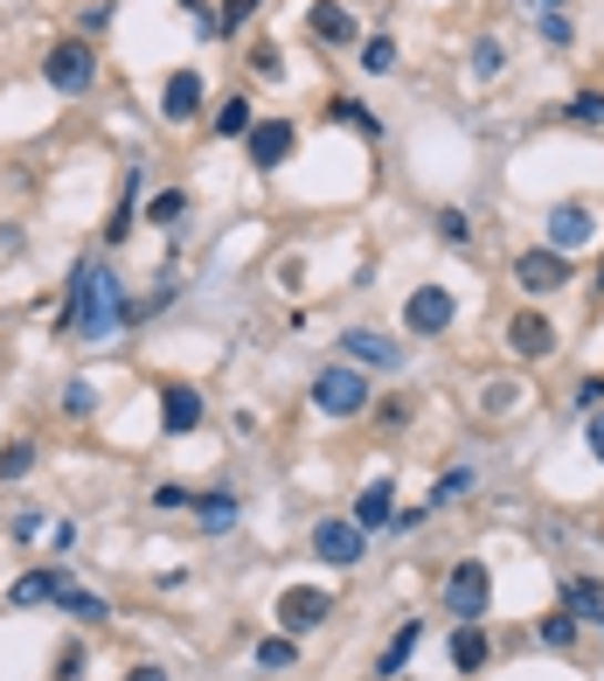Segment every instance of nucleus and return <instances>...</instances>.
<instances>
[{
  "instance_id": "bb28decb",
  "label": "nucleus",
  "mask_w": 604,
  "mask_h": 681,
  "mask_svg": "<svg viewBox=\"0 0 604 681\" xmlns=\"http://www.w3.org/2000/svg\"><path fill=\"white\" fill-rule=\"evenodd\" d=\"M501 70H508V49L493 35H480V42H472V77H501Z\"/></svg>"
},
{
  "instance_id": "c9c22d12",
  "label": "nucleus",
  "mask_w": 604,
  "mask_h": 681,
  "mask_svg": "<svg viewBox=\"0 0 604 681\" xmlns=\"http://www.w3.org/2000/svg\"><path fill=\"white\" fill-rule=\"evenodd\" d=\"M76 674H84V647L70 640V647L57 653V674H49V681H76Z\"/></svg>"
},
{
  "instance_id": "79ce46f5",
  "label": "nucleus",
  "mask_w": 604,
  "mask_h": 681,
  "mask_svg": "<svg viewBox=\"0 0 604 681\" xmlns=\"http://www.w3.org/2000/svg\"><path fill=\"white\" fill-rule=\"evenodd\" d=\"M576 410H604V383H597V376H591L584 389H576Z\"/></svg>"
},
{
  "instance_id": "aec40b11",
  "label": "nucleus",
  "mask_w": 604,
  "mask_h": 681,
  "mask_svg": "<svg viewBox=\"0 0 604 681\" xmlns=\"http://www.w3.org/2000/svg\"><path fill=\"white\" fill-rule=\"evenodd\" d=\"M195 508H202V529L208 536H229L236 529V494H202Z\"/></svg>"
},
{
  "instance_id": "423d86ee",
  "label": "nucleus",
  "mask_w": 604,
  "mask_h": 681,
  "mask_svg": "<svg viewBox=\"0 0 604 681\" xmlns=\"http://www.w3.org/2000/svg\"><path fill=\"white\" fill-rule=\"evenodd\" d=\"M334 619V598L320 591V585H285L278 591V626H285V633H313V626H327Z\"/></svg>"
},
{
  "instance_id": "f03ea898",
  "label": "nucleus",
  "mask_w": 604,
  "mask_h": 681,
  "mask_svg": "<svg viewBox=\"0 0 604 681\" xmlns=\"http://www.w3.org/2000/svg\"><path fill=\"white\" fill-rule=\"evenodd\" d=\"M313 410L320 417H355L369 410V376L355 369V362H334V369L313 376Z\"/></svg>"
},
{
  "instance_id": "dca6fc26",
  "label": "nucleus",
  "mask_w": 604,
  "mask_h": 681,
  "mask_svg": "<svg viewBox=\"0 0 604 681\" xmlns=\"http://www.w3.org/2000/svg\"><path fill=\"white\" fill-rule=\"evenodd\" d=\"M49 606H63L70 619H84V626H98V619H112V606H104L98 591H84V585H70L63 570H57V591H49Z\"/></svg>"
},
{
  "instance_id": "f257e3e1",
  "label": "nucleus",
  "mask_w": 604,
  "mask_h": 681,
  "mask_svg": "<svg viewBox=\"0 0 604 681\" xmlns=\"http://www.w3.org/2000/svg\"><path fill=\"white\" fill-rule=\"evenodd\" d=\"M133 321L125 313V285L112 278V272H98V265H84L76 272V285H70V313H63V327H76L84 340H119V327Z\"/></svg>"
},
{
  "instance_id": "412c9836",
  "label": "nucleus",
  "mask_w": 604,
  "mask_h": 681,
  "mask_svg": "<svg viewBox=\"0 0 604 681\" xmlns=\"http://www.w3.org/2000/svg\"><path fill=\"white\" fill-rule=\"evenodd\" d=\"M417 640H424V626H417V619H403V633L389 640V653H382V668H376V674H403V661L417 653Z\"/></svg>"
},
{
  "instance_id": "4c0bfd02",
  "label": "nucleus",
  "mask_w": 604,
  "mask_h": 681,
  "mask_svg": "<svg viewBox=\"0 0 604 681\" xmlns=\"http://www.w3.org/2000/svg\"><path fill=\"white\" fill-rule=\"evenodd\" d=\"M257 8H265V0H223V29H244Z\"/></svg>"
},
{
  "instance_id": "58836bf2",
  "label": "nucleus",
  "mask_w": 604,
  "mask_h": 681,
  "mask_svg": "<svg viewBox=\"0 0 604 681\" xmlns=\"http://www.w3.org/2000/svg\"><path fill=\"white\" fill-rule=\"evenodd\" d=\"M8 536H14V542H29V536H42V515H35V508H21V515L8 521Z\"/></svg>"
},
{
  "instance_id": "6ab92c4d",
  "label": "nucleus",
  "mask_w": 604,
  "mask_h": 681,
  "mask_svg": "<svg viewBox=\"0 0 604 681\" xmlns=\"http://www.w3.org/2000/svg\"><path fill=\"white\" fill-rule=\"evenodd\" d=\"M563 606L584 619V626H604V585H584V578L563 585Z\"/></svg>"
},
{
  "instance_id": "2eb2a0df",
  "label": "nucleus",
  "mask_w": 604,
  "mask_h": 681,
  "mask_svg": "<svg viewBox=\"0 0 604 681\" xmlns=\"http://www.w3.org/2000/svg\"><path fill=\"white\" fill-rule=\"evenodd\" d=\"M306 29H313V42L340 49V42H355V14L334 8V0H313V8H306Z\"/></svg>"
},
{
  "instance_id": "cd10ccee",
  "label": "nucleus",
  "mask_w": 604,
  "mask_h": 681,
  "mask_svg": "<svg viewBox=\"0 0 604 681\" xmlns=\"http://www.w3.org/2000/svg\"><path fill=\"white\" fill-rule=\"evenodd\" d=\"M299 661V647H293V633H265V640H257V668H293Z\"/></svg>"
},
{
  "instance_id": "4468645a",
  "label": "nucleus",
  "mask_w": 604,
  "mask_h": 681,
  "mask_svg": "<svg viewBox=\"0 0 604 681\" xmlns=\"http://www.w3.org/2000/svg\"><path fill=\"white\" fill-rule=\"evenodd\" d=\"M355 521H361V529H397V480H369V487H361V501H355Z\"/></svg>"
},
{
  "instance_id": "7c9ffc66",
  "label": "nucleus",
  "mask_w": 604,
  "mask_h": 681,
  "mask_svg": "<svg viewBox=\"0 0 604 681\" xmlns=\"http://www.w3.org/2000/svg\"><path fill=\"white\" fill-rule=\"evenodd\" d=\"M438 237H444V244H465V237H472L465 209H438Z\"/></svg>"
},
{
  "instance_id": "5701e85b",
  "label": "nucleus",
  "mask_w": 604,
  "mask_h": 681,
  "mask_svg": "<svg viewBox=\"0 0 604 681\" xmlns=\"http://www.w3.org/2000/svg\"><path fill=\"white\" fill-rule=\"evenodd\" d=\"M576 626H584V619H576V612L563 606V612H549V619L535 626V633H542V647H556V653H563V647H576Z\"/></svg>"
},
{
  "instance_id": "ea45409f",
  "label": "nucleus",
  "mask_w": 604,
  "mask_h": 681,
  "mask_svg": "<svg viewBox=\"0 0 604 681\" xmlns=\"http://www.w3.org/2000/svg\"><path fill=\"white\" fill-rule=\"evenodd\" d=\"M250 70H257V77H285V57H278V49L265 42V49H257V57H250Z\"/></svg>"
},
{
  "instance_id": "f3484780",
  "label": "nucleus",
  "mask_w": 604,
  "mask_h": 681,
  "mask_svg": "<svg viewBox=\"0 0 604 681\" xmlns=\"http://www.w3.org/2000/svg\"><path fill=\"white\" fill-rule=\"evenodd\" d=\"M161 112H167V119H195V112H202V70H174V77H167Z\"/></svg>"
},
{
  "instance_id": "393cba45",
  "label": "nucleus",
  "mask_w": 604,
  "mask_h": 681,
  "mask_svg": "<svg viewBox=\"0 0 604 681\" xmlns=\"http://www.w3.org/2000/svg\"><path fill=\"white\" fill-rule=\"evenodd\" d=\"M49 591H57V570H29V578H14L8 598H14V606H42Z\"/></svg>"
},
{
  "instance_id": "72a5a7b5",
  "label": "nucleus",
  "mask_w": 604,
  "mask_h": 681,
  "mask_svg": "<svg viewBox=\"0 0 604 681\" xmlns=\"http://www.w3.org/2000/svg\"><path fill=\"white\" fill-rule=\"evenodd\" d=\"M465 487H472V474L459 466V474H444V480L431 487V501H424V508H444V501H452V494H465Z\"/></svg>"
},
{
  "instance_id": "473e14b6",
  "label": "nucleus",
  "mask_w": 604,
  "mask_h": 681,
  "mask_svg": "<svg viewBox=\"0 0 604 681\" xmlns=\"http://www.w3.org/2000/svg\"><path fill=\"white\" fill-rule=\"evenodd\" d=\"M570 119H576V125H591V133H597V125H604V98H597V91H584V98L570 104Z\"/></svg>"
},
{
  "instance_id": "c756f323",
  "label": "nucleus",
  "mask_w": 604,
  "mask_h": 681,
  "mask_svg": "<svg viewBox=\"0 0 604 681\" xmlns=\"http://www.w3.org/2000/svg\"><path fill=\"white\" fill-rule=\"evenodd\" d=\"M29 466H35V445H29V438H14L8 453H0V480H21Z\"/></svg>"
},
{
  "instance_id": "4be33fe9",
  "label": "nucleus",
  "mask_w": 604,
  "mask_h": 681,
  "mask_svg": "<svg viewBox=\"0 0 604 681\" xmlns=\"http://www.w3.org/2000/svg\"><path fill=\"white\" fill-rule=\"evenodd\" d=\"M334 119H340V125H355L361 140H382V119L369 112V104H355V98H334Z\"/></svg>"
},
{
  "instance_id": "9d476101",
  "label": "nucleus",
  "mask_w": 604,
  "mask_h": 681,
  "mask_svg": "<svg viewBox=\"0 0 604 681\" xmlns=\"http://www.w3.org/2000/svg\"><path fill=\"white\" fill-rule=\"evenodd\" d=\"M340 348H348V362H361V369H403V348H397V340H382L376 327L340 334Z\"/></svg>"
},
{
  "instance_id": "c03bdc74",
  "label": "nucleus",
  "mask_w": 604,
  "mask_h": 681,
  "mask_svg": "<svg viewBox=\"0 0 604 681\" xmlns=\"http://www.w3.org/2000/svg\"><path fill=\"white\" fill-rule=\"evenodd\" d=\"M542 8H563V0H542Z\"/></svg>"
},
{
  "instance_id": "39448f33",
  "label": "nucleus",
  "mask_w": 604,
  "mask_h": 681,
  "mask_svg": "<svg viewBox=\"0 0 604 681\" xmlns=\"http://www.w3.org/2000/svg\"><path fill=\"white\" fill-rule=\"evenodd\" d=\"M514 285L521 293H556V285H570V251H556V244H535V251H521L514 257Z\"/></svg>"
},
{
  "instance_id": "6e6552de",
  "label": "nucleus",
  "mask_w": 604,
  "mask_h": 681,
  "mask_svg": "<svg viewBox=\"0 0 604 681\" xmlns=\"http://www.w3.org/2000/svg\"><path fill=\"white\" fill-rule=\"evenodd\" d=\"M452 313H459V299L444 293V285H417L410 306H403V321H410V334H444V327H452Z\"/></svg>"
},
{
  "instance_id": "e433bc0d",
  "label": "nucleus",
  "mask_w": 604,
  "mask_h": 681,
  "mask_svg": "<svg viewBox=\"0 0 604 681\" xmlns=\"http://www.w3.org/2000/svg\"><path fill=\"white\" fill-rule=\"evenodd\" d=\"M480 404H487V410H514V404H521V383H493Z\"/></svg>"
},
{
  "instance_id": "20e7f679",
  "label": "nucleus",
  "mask_w": 604,
  "mask_h": 681,
  "mask_svg": "<svg viewBox=\"0 0 604 681\" xmlns=\"http://www.w3.org/2000/svg\"><path fill=\"white\" fill-rule=\"evenodd\" d=\"M361 542H369V529H361L355 515H320V521H313V557L334 563V570L361 563Z\"/></svg>"
},
{
  "instance_id": "b1692460",
  "label": "nucleus",
  "mask_w": 604,
  "mask_h": 681,
  "mask_svg": "<svg viewBox=\"0 0 604 681\" xmlns=\"http://www.w3.org/2000/svg\"><path fill=\"white\" fill-rule=\"evenodd\" d=\"M250 125H257V119H250V104H244V98H223L216 133H223V140H250Z\"/></svg>"
},
{
  "instance_id": "a19ab883",
  "label": "nucleus",
  "mask_w": 604,
  "mask_h": 681,
  "mask_svg": "<svg viewBox=\"0 0 604 681\" xmlns=\"http://www.w3.org/2000/svg\"><path fill=\"white\" fill-rule=\"evenodd\" d=\"M584 438H591V459L604 466V410H591V425H584Z\"/></svg>"
},
{
  "instance_id": "f8f14e48",
  "label": "nucleus",
  "mask_w": 604,
  "mask_h": 681,
  "mask_svg": "<svg viewBox=\"0 0 604 681\" xmlns=\"http://www.w3.org/2000/svg\"><path fill=\"white\" fill-rule=\"evenodd\" d=\"M285 153H293V119H257L250 125V167H278Z\"/></svg>"
},
{
  "instance_id": "f704fd0d",
  "label": "nucleus",
  "mask_w": 604,
  "mask_h": 681,
  "mask_svg": "<svg viewBox=\"0 0 604 681\" xmlns=\"http://www.w3.org/2000/svg\"><path fill=\"white\" fill-rule=\"evenodd\" d=\"M91 404H98L91 383H70V389H63V410H70V417H91Z\"/></svg>"
},
{
  "instance_id": "ddd939ff",
  "label": "nucleus",
  "mask_w": 604,
  "mask_h": 681,
  "mask_svg": "<svg viewBox=\"0 0 604 681\" xmlns=\"http://www.w3.org/2000/svg\"><path fill=\"white\" fill-rule=\"evenodd\" d=\"M508 348L529 355V362H542L549 348H556V327H549V313H514V321H508Z\"/></svg>"
},
{
  "instance_id": "2f4dec72",
  "label": "nucleus",
  "mask_w": 604,
  "mask_h": 681,
  "mask_svg": "<svg viewBox=\"0 0 604 681\" xmlns=\"http://www.w3.org/2000/svg\"><path fill=\"white\" fill-rule=\"evenodd\" d=\"M535 29H542V42H556V49L576 35V29H570V14H556V8H542V21H535Z\"/></svg>"
},
{
  "instance_id": "9b49d317",
  "label": "nucleus",
  "mask_w": 604,
  "mask_h": 681,
  "mask_svg": "<svg viewBox=\"0 0 604 681\" xmlns=\"http://www.w3.org/2000/svg\"><path fill=\"white\" fill-rule=\"evenodd\" d=\"M195 425H202V397H195L188 383H167V389H161V431H167V438H188Z\"/></svg>"
},
{
  "instance_id": "a878e982",
  "label": "nucleus",
  "mask_w": 604,
  "mask_h": 681,
  "mask_svg": "<svg viewBox=\"0 0 604 681\" xmlns=\"http://www.w3.org/2000/svg\"><path fill=\"white\" fill-rule=\"evenodd\" d=\"M181 216H188V195H181V189H161V195L146 202V223H153V230H161V223H181Z\"/></svg>"
},
{
  "instance_id": "37998d69",
  "label": "nucleus",
  "mask_w": 604,
  "mask_h": 681,
  "mask_svg": "<svg viewBox=\"0 0 604 681\" xmlns=\"http://www.w3.org/2000/svg\"><path fill=\"white\" fill-rule=\"evenodd\" d=\"M125 681H167L161 668H133V674H125Z\"/></svg>"
},
{
  "instance_id": "1a4fd4ad",
  "label": "nucleus",
  "mask_w": 604,
  "mask_h": 681,
  "mask_svg": "<svg viewBox=\"0 0 604 681\" xmlns=\"http://www.w3.org/2000/svg\"><path fill=\"white\" fill-rule=\"evenodd\" d=\"M591 237H597V216L584 202H556V209H549V244H556V251H584Z\"/></svg>"
},
{
  "instance_id": "a211bd4d",
  "label": "nucleus",
  "mask_w": 604,
  "mask_h": 681,
  "mask_svg": "<svg viewBox=\"0 0 604 681\" xmlns=\"http://www.w3.org/2000/svg\"><path fill=\"white\" fill-rule=\"evenodd\" d=\"M452 668H487V626L480 619H459V633H452Z\"/></svg>"
},
{
  "instance_id": "7ed1b4c3",
  "label": "nucleus",
  "mask_w": 604,
  "mask_h": 681,
  "mask_svg": "<svg viewBox=\"0 0 604 681\" xmlns=\"http://www.w3.org/2000/svg\"><path fill=\"white\" fill-rule=\"evenodd\" d=\"M42 84L49 91H63V98H84L98 84V57H91V42H57L42 57Z\"/></svg>"
},
{
  "instance_id": "c85d7f7f",
  "label": "nucleus",
  "mask_w": 604,
  "mask_h": 681,
  "mask_svg": "<svg viewBox=\"0 0 604 681\" xmlns=\"http://www.w3.org/2000/svg\"><path fill=\"white\" fill-rule=\"evenodd\" d=\"M361 70H369V77H389V70H397V42H389V35L361 42Z\"/></svg>"
},
{
  "instance_id": "0eeeda50",
  "label": "nucleus",
  "mask_w": 604,
  "mask_h": 681,
  "mask_svg": "<svg viewBox=\"0 0 604 681\" xmlns=\"http://www.w3.org/2000/svg\"><path fill=\"white\" fill-rule=\"evenodd\" d=\"M487 598H493V578H487V563H452V578H444V612L452 619H480L487 612Z\"/></svg>"
}]
</instances>
